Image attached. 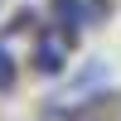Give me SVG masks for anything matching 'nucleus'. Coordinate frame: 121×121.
Instances as JSON below:
<instances>
[{
    "label": "nucleus",
    "mask_w": 121,
    "mask_h": 121,
    "mask_svg": "<svg viewBox=\"0 0 121 121\" xmlns=\"http://www.w3.org/2000/svg\"><path fill=\"white\" fill-rule=\"evenodd\" d=\"M63 121H112V112H107V97H87V102H78Z\"/></svg>",
    "instance_id": "obj_3"
},
{
    "label": "nucleus",
    "mask_w": 121,
    "mask_h": 121,
    "mask_svg": "<svg viewBox=\"0 0 121 121\" xmlns=\"http://www.w3.org/2000/svg\"><path fill=\"white\" fill-rule=\"evenodd\" d=\"M68 44H73L68 34H44V39L34 44V68L48 73V78L63 73V68H68Z\"/></svg>",
    "instance_id": "obj_1"
},
{
    "label": "nucleus",
    "mask_w": 121,
    "mask_h": 121,
    "mask_svg": "<svg viewBox=\"0 0 121 121\" xmlns=\"http://www.w3.org/2000/svg\"><path fill=\"white\" fill-rule=\"evenodd\" d=\"M48 10H53V19L63 24V34H68V39H73L78 29L87 24V15H82V0H53Z\"/></svg>",
    "instance_id": "obj_2"
},
{
    "label": "nucleus",
    "mask_w": 121,
    "mask_h": 121,
    "mask_svg": "<svg viewBox=\"0 0 121 121\" xmlns=\"http://www.w3.org/2000/svg\"><path fill=\"white\" fill-rule=\"evenodd\" d=\"M15 87V58H10V48H0V92H10Z\"/></svg>",
    "instance_id": "obj_4"
}]
</instances>
